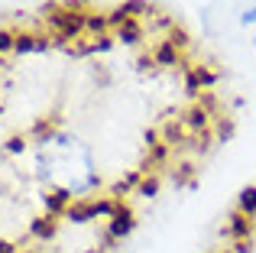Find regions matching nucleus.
I'll return each instance as SVG.
<instances>
[{"label": "nucleus", "mask_w": 256, "mask_h": 253, "mask_svg": "<svg viewBox=\"0 0 256 253\" xmlns=\"http://www.w3.org/2000/svg\"><path fill=\"white\" fill-rule=\"evenodd\" d=\"M39 162H42V176L56 185V192H65L72 198H91L84 192L98 185V176H94L91 156L78 136L62 130L46 136L39 143Z\"/></svg>", "instance_id": "obj_1"}, {"label": "nucleus", "mask_w": 256, "mask_h": 253, "mask_svg": "<svg viewBox=\"0 0 256 253\" xmlns=\"http://www.w3.org/2000/svg\"><path fill=\"white\" fill-rule=\"evenodd\" d=\"M133 211L126 208V204H120L117 211H114V218H110V228H107V244H114V240H120V237H126L133 230Z\"/></svg>", "instance_id": "obj_2"}, {"label": "nucleus", "mask_w": 256, "mask_h": 253, "mask_svg": "<svg viewBox=\"0 0 256 253\" xmlns=\"http://www.w3.org/2000/svg\"><path fill=\"white\" fill-rule=\"evenodd\" d=\"M52 49V36H39V32H16V49L20 56L26 52H49Z\"/></svg>", "instance_id": "obj_3"}, {"label": "nucleus", "mask_w": 256, "mask_h": 253, "mask_svg": "<svg viewBox=\"0 0 256 253\" xmlns=\"http://www.w3.org/2000/svg\"><path fill=\"white\" fill-rule=\"evenodd\" d=\"M224 230H227V237H230L234 244H244L246 237L253 234V221L246 214H240V211H234V214L227 218V228Z\"/></svg>", "instance_id": "obj_4"}, {"label": "nucleus", "mask_w": 256, "mask_h": 253, "mask_svg": "<svg viewBox=\"0 0 256 253\" xmlns=\"http://www.w3.org/2000/svg\"><path fill=\"white\" fill-rule=\"evenodd\" d=\"M114 36H117L120 42H140V39H143V23L126 20L124 26H117V30H114Z\"/></svg>", "instance_id": "obj_5"}, {"label": "nucleus", "mask_w": 256, "mask_h": 253, "mask_svg": "<svg viewBox=\"0 0 256 253\" xmlns=\"http://www.w3.org/2000/svg\"><path fill=\"white\" fill-rule=\"evenodd\" d=\"M56 228H58V218L46 214V218H36V221H32L30 234H32V237H39V240H46V237H52V234H56Z\"/></svg>", "instance_id": "obj_6"}, {"label": "nucleus", "mask_w": 256, "mask_h": 253, "mask_svg": "<svg viewBox=\"0 0 256 253\" xmlns=\"http://www.w3.org/2000/svg\"><path fill=\"white\" fill-rule=\"evenodd\" d=\"M237 211H240V214H246L250 221L256 218V185H250V188L240 192V198H237Z\"/></svg>", "instance_id": "obj_7"}, {"label": "nucleus", "mask_w": 256, "mask_h": 253, "mask_svg": "<svg viewBox=\"0 0 256 253\" xmlns=\"http://www.w3.org/2000/svg\"><path fill=\"white\" fill-rule=\"evenodd\" d=\"M159 192V178L156 176H143L140 178V185H136V195H143V198H152Z\"/></svg>", "instance_id": "obj_8"}, {"label": "nucleus", "mask_w": 256, "mask_h": 253, "mask_svg": "<svg viewBox=\"0 0 256 253\" xmlns=\"http://www.w3.org/2000/svg\"><path fill=\"white\" fill-rule=\"evenodd\" d=\"M10 49H16V32L0 30V52H10Z\"/></svg>", "instance_id": "obj_9"}, {"label": "nucleus", "mask_w": 256, "mask_h": 253, "mask_svg": "<svg viewBox=\"0 0 256 253\" xmlns=\"http://www.w3.org/2000/svg\"><path fill=\"white\" fill-rule=\"evenodd\" d=\"M6 150H10V152H16V150H23V140H20V136H13V140H10V146H6Z\"/></svg>", "instance_id": "obj_10"}, {"label": "nucleus", "mask_w": 256, "mask_h": 253, "mask_svg": "<svg viewBox=\"0 0 256 253\" xmlns=\"http://www.w3.org/2000/svg\"><path fill=\"white\" fill-rule=\"evenodd\" d=\"M0 253H16V247H13V244H6V240H4V244H0Z\"/></svg>", "instance_id": "obj_11"}]
</instances>
